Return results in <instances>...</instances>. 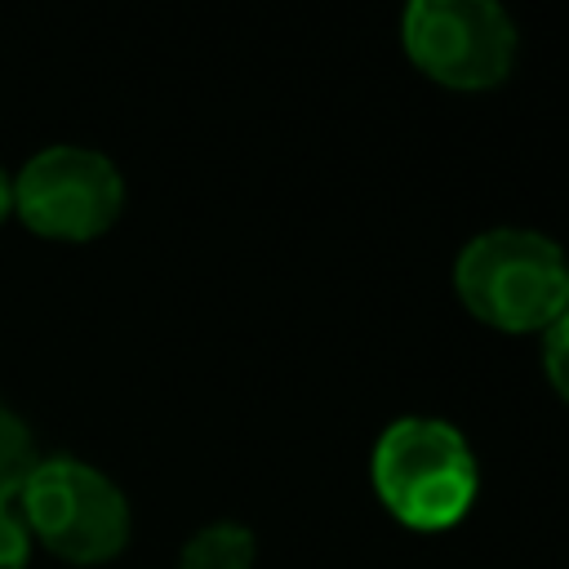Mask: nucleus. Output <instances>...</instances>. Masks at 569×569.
<instances>
[{
	"mask_svg": "<svg viewBox=\"0 0 569 569\" xmlns=\"http://www.w3.org/2000/svg\"><path fill=\"white\" fill-rule=\"evenodd\" d=\"M373 493L378 502L418 533L453 529L476 493H480V467L467 445V436L445 418H396L369 458Z\"/></svg>",
	"mask_w": 569,
	"mask_h": 569,
	"instance_id": "obj_1",
	"label": "nucleus"
},
{
	"mask_svg": "<svg viewBox=\"0 0 569 569\" xmlns=\"http://www.w3.org/2000/svg\"><path fill=\"white\" fill-rule=\"evenodd\" d=\"M453 293L498 333H542L569 307V262L542 231L493 227L453 258Z\"/></svg>",
	"mask_w": 569,
	"mask_h": 569,
	"instance_id": "obj_2",
	"label": "nucleus"
},
{
	"mask_svg": "<svg viewBox=\"0 0 569 569\" xmlns=\"http://www.w3.org/2000/svg\"><path fill=\"white\" fill-rule=\"evenodd\" d=\"M18 493L27 533L58 560L98 565L129 542L124 493L80 458H40Z\"/></svg>",
	"mask_w": 569,
	"mask_h": 569,
	"instance_id": "obj_3",
	"label": "nucleus"
},
{
	"mask_svg": "<svg viewBox=\"0 0 569 569\" xmlns=\"http://www.w3.org/2000/svg\"><path fill=\"white\" fill-rule=\"evenodd\" d=\"M409 62L445 89H493L516 67V22L489 0H413L400 22Z\"/></svg>",
	"mask_w": 569,
	"mask_h": 569,
	"instance_id": "obj_4",
	"label": "nucleus"
},
{
	"mask_svg": "<svg viewBox=\"0 0 569 569\" xmlns=\"http://www.w3.org/2000/svg\"><path fill=\"white\" fill-rule=\"evenodd\" d=\"M18 218L49 240H93L124 209L120 169L89 147H44L13 178Z\"/></svg>",
	"mask_w": 569,
	"mask_h": 569,
	"instance_id": "obj_5",
	"label": "nucleus"
},
{
	"mask_svg": "<svg viewBox=\"0 0 569 569\" xmlns=\"http://www.w3.org/2000/svg\"><path fill=\"white\" fill-rule=\"evenodd\" d=\"M253 556H258L253 529L236 520H213L187 538L178 569H253Z\"/></svg>",
	"mask_w": 569,
	"mask_h": 569,
	"instance_id": "obj_6",
	"label": "nucleus"
},
{
	"mask_svg": "<svg viewBox=\"0 0 569 569\" xmlns=\"http://www.w3.org/2000/svg\"><path fill=\"white\" fill-rule=\"evenodd\" d=\"M36 462H40V453H36L31 431L22 427V418L9 405H0V502H9L27 485Z\"/></svg>",
	"mask_w": 569,
	"mask_h": 569,
	"instance_id": "obj_7",
	"label": "nucleus"
},
{
	"mask_svg": "<svg viewBox=\"0 0 569 569\" xmlns=\"http://www.w3.org/2000/svg\"><path fill=\"white\" fill-rule=\"evenodd\" d=\"M542 369L560 400H569V307L542 329Z\"/></svg>",
	"mask_w": 569,
	"mask_h": 569,
	"instance_id": "obj_8",
	"label": "nucleus"
},
{
	"mask_svg": "<svg viewBox=\"0 0 569 569\" xmlns=\"http://www.w3.org/2000/svg\"><path fill=\"white\" fill-rule=\"evenodd\" d=\"M31 556V533L22 525V511L13 502H0V569H27Z\"/></svg>",
	"mask_w": 569,
	"mask_h": 569,
	"instance_id": "obj_9",
	"label": "nucleus"
},
{
	"mask_svg": "<svg viewBox=\"0 0 569 569\" xmlns=\"http://www.w3.org/2000/svg\"><path fill=\"white\" fill-rule=\"evenodd\" d=\"M13 213V178L0 169V222Z\"/></svg>",
	"mask_w": 569,
	"mask_h": 569,
	"instance_id": "obj_10",
	"label": "nucleus"
}]
</instances>
